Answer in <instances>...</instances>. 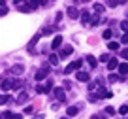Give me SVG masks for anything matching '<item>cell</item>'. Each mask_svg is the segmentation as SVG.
I'll list each match as a JSON object with an SVG mask.
<instances>
[{"label": "cell", "instance_id": "6da1fadb", "mask_svg": "<svg viewBox=\"0 0 128 119\" xmlns=\"http://www.w3.org/2000/svg\"><path fill=\"white\" fill-rule=\"evenodd\" d=\"M81 64H83V61H81V59H79V61H74L72 64H68V66L64 68V74H72L74 70H79Z\"/></svg>", "mask_w": 128, "mask_h": 119}, {"label": "cell", "instance_id": "7a4b0ae2", "mask_svg": "<svg viewBox=\"0 0 128 119\" xmlns=\"http://www.w3.org/2000/svg\"><path fill=\"white\" fill-rule=\"evenodd\" d=\"M47 76H49V70H47V68H42V70H38V72H36L34 79H36V81H42V79H45Z\"/></svg>", "mask_w": 128, "mask_h": 119}, {"label": "cell", "instance_id": "3957f363", "mask_svg": "<svg viewBox=\"0 0 128 119\" xmlns=\"http://www.w3.org/2000/svg\"><path fill=\"white\" fill-rule=\"evenodd\" d=\"M55 96H56V100L64 102V100H66V95H64V87H56V89H55Z\"/></svg>", "mask_w": 128, "mask_h": 119}, {"label": "cell", "instance_id": "277c9868", "mask_svg": "<svg viewBox=\"0 0 128 119\" xmlns=\"http://www.w3.org/2000/svg\"><path fill=\"white\" fill-rule=\"evenodd\" d=\"M72 53H74V47H72V45H64V47L60 49V57H62V59H64V57H70Z\"/></svg>", "mask_w": 128, "mask_h": 119}, {"label": "cell", "instance_id": "5b68a950", "mask_svg": "<svg viewBox=\"0 0 128 119\" xmlns=\"http://www.w3.org/2000/svg\"><path fill=\"white\" fill-rule=\"evenodd\" d=\"M66 13H68V17H70V19H77V17H79V10H77V8H74V6L66 10Z\"/></svg>", "mask_w": 128, "mask_h": 119}, {"label": "cell", "instance_id": "8992f818", "mask_svg": "<svg viewBox=\"0 0 128 119\" xmlns=\"http://www.w3.org/2000/svg\"><path fill=\"white\" fill-rule=\"evenodd\" d=\"M60 45H62V36H55V38H53V42H51V47H53V49H58Z\"/></svg>", "mask_w": 128, "mask_h": 119}, {"label": "cell", "instance_id": "52a82bcc", "mask_svg": "<svg viewBox=\"0 0 128 119\" xmlns=\"http://www.w3.org/2000/svg\"><path fill=\"white\" fill-rule=\"evenodd\" d=\"M81 23H83V25H88V23H90V13H88L87 10H83V12H81Z\"/></svg>", "mask_w": 128, "mask_h": 119}, {"label": "cell", "instance_id": "ba28073f", "mask_svg": "<svg viewBox=\"0 0 128 119\" xmlns=\"http://www.w3.org/2000/svg\"><path fill=\"white\" fill-rule=\"evenodd\" d=\"M66 113H68L70 117H76V115L79 113V106H70L68 110H66Z\"/></svg>", "mask_w": 128, "mask_h": 119}, {"label": "cell", "instance_id": "9c48e42d", "mask_svg": "<svg viewBox=\"0 0 128 119\" xmlns=\"http://www.w3.org/2000/svg\"><path fill=\"white\" fill-rule=\"evenodd\" d=\"M77 81H88V79H90V76L87 74V72H77Z\"/></svg>", "mask_w": 128, "mask_h": 119}, {"label": "cell", "instance_id": "30bf717a", "mask_svg": "<svg viewBox=\"0 0 128 119\" xmlns=\"http://www.w3.org/2000/svg\"><path fill=\"white\" fill-rule=\"evenodd\" d=\"M98 96H102V98H111L113 93L108 91V89H100V91H98Z\"/></svg>", "mask_w": 128, "mask_h": 119}, {"label": "cell", "instance_id": "8fae6325", "mask_svg": "<svg viewBox=\"0 0 128 119\" xmlns=\"http://www.w3.org/2000/svg\"><path fill=\"white\" fill-rule=\"evenodd\" d=\"M19 10H21L23 13H28V12H32V10H36V8H34L32 4H21V6H19Z\"/></svg>", "mask_w": 128, "mask_h": 119}, {"label": "cell", "instance_id": "7c38bea8", "mask_svg": "<svg viewBox=\"0 0 128 119\" xmlns=\"http://www.w3.org/2000/svg\"><path fill=\"white\" fill-rule=\"evenodd\" d=\"M117 68H119V74H120V76H126V74H128V64H126V63L119 64Z\"/></svg>", "mask_w": 128, "mask_h": 119}, {"label": "cell", "instance_id": "4fadbf2b", "mask_svg": "<svg viewBox=\"0 0 128 119\" xmlns=\"http://www.w3.org/2000/svg\"><path fill=\"white\" fill-rule=\"evenodd\" d=\"M12 72H13V74H23V72H24V66H23V64H15V66L12 68Z\"/></svg>", "mask_w": 128, "mask_h": 119}, {"label": "cell", "instance_id": "5bb4252c", "mask_svg": "<svg viewBox=\"0 0 128 119\" xmlns=\"http://www.w3.org/2000/svg\"><path fill=\"white\" fill-rule=\"evenodd\" d=\"M87 63L90 64V68H96V64H98V61L94 59L92 55H87Z\"/></svg>", "mask_w": 128, "mask_h": 119}, {"label": "cell", "instance_id": "9a60e30c", "mask_svg": "<svg viewBox=\"0 0 128 119\" xmlns=\"http://www.w3.org/2000/svg\"><path fill=\"white\" fill-rule=\"evenodd\" d=\"M26 100H28V95H26V93H21V95L17 96V104H23V102H26Z\"/></svg>", "mask_w": 128, "mask_h": 119}, {"label": "cell", "instance_id": "2e32d148", "mask_svg": "<svg viewBox=\"0 0 128 119\" xmlns=\"http://www.w3.org/2000/svg\"><path fill=\"white\" fill-rule=\"evenodd\" d=\"M117 66H119L117 59H109V61H108V68H109V70H113V68H117Z\"/></svg>", "mask_w": 128, "mask_h": 119}, {"label": "cell", "instance_id": "e0dca14e", "mask_svg": "<svg viewBox=\"0 0 128 119\" xmlns=\"http://www.w3.org/2000/svg\"><path fill=\"white\" fill-rule=\"evenodd\" d=\"M0 87L4 89V91H8V89H12V81H10V79H4V81L0 83Z\"/></svg>", "mask_w": 128, "mask_h": 119}, {"label": "cell", "instance_id": "ac0fdd59", "mask_svg": "<svg viewBox=\"0 0 128 119\" xmlns=\"http://www.w3.org/2000/svg\"><path fill=\"white\" fill-rule=\"evenodd\" d=\"M23 87V81L21 79H15V81H12V89H21Z\"/></svg>", "mask_w": 128, "mask_h": 119}, {"label": "cell", "instance_id": "d6986e66", "mask_svg": "<svg viewBox=\"0 0 128 119\" xmlns=\"http://www.w3.org/2000/svg\"><path fill=\"white\" fill-rule=\"evenodd\" d=\"M108 47L111 49V51H117V49H119V44H117V42H109V44H108Z\"/></svg>", "mask_w": 128, "mask_h": 119}, {"label": "cell", "instance_id": "ffe728a7", "mask_svg": "<svg viewBox=\"0 0 128 119\" xmlns=\"http://www.w3.org/2000/svg\"><path fill=\"white\" fill-rule=\"evenodd\" d=\"M104 10H106V8H104L102 4H94V12H96V13H104Z\"/></svg>", "mask_w": 128, "mask_h": 119}, {"label": "cell", "instance_id": "44dd1931", "mask_svg": "<svg viewBox=\"0 0 128 119\" xmlns=\"http://www.w3.org/2000/svg\"><path fill=\"white\" fill-rule=\"evenodd\" d=\"M8 100H12V98H10L8 95H0V106H2V104H6Z\"/></svg>", "mask_w": 128, "mask_h": 119}, {"label": "cell", "instance_id": "7402d4cb", "mask_svg": "<svg viewBox=\"0 0 128 119\" xmlns=\"http://www.w3.org/2000/svg\"><path fill=\"white\" fill-rule=\"evenodd\" d=\"M49 63L51 64H58V57L56 55H49Z\"/></svg>", "mask_w": 128, "mask_h": 119}, {"label": "cell", "instance_id": "603a6c76", "mask_svg": "<svg viewBox=\"0 0 128 119\" xmlns=\"http://www.w3.org/2000/svg\"><path fill=\"white\" fill-rule=\"evenodd\" d=\"M0 117H2V119H13V113H12V111H4Z\"/></svg>", "mask_w": 128, "mask_h": 119}, {"label": "cell", "instance_id": "cb8c5ba5", "mask_svg": "<svg viewBox=\"0 0 128 119\" xmlns=\"http://www.w3.org/2000/svg\"><path fill=\"white\" fill-rule=\"evenodd\" d=\"M119 113H120V115H126V113H128V106H126V104L119 108Z\"/></svg>", "mask_w": 128, "mask_h": 119}, {"label": "cell", "instance_id": "d4e9b609", "mask_svg": "<svg viewBox=\"0 0 128 119\" xmlns=\"http://www.w3.org/2000/svg\"><path fill=\"white\" fill-rule=\"evenodd\" d=\"M111 34H113V32H111V30L108 28V30H104V34H102V36H104L106 40H109V38H111Z\"/></svg>", "mask_w": 128, "mask_h": 119}, {"label": "cell", "instance_id": "484cf974", "mask_svg": "<svg viewBox=\"0 0 128 119\" xmlns=\"http://www.w3.org/2000/svg\"><path fill=\"white\" fill-rule=\"evenodd\" d=\"M98 21H100V19H98V15H92L90 17V25H98Z\"/></svg>", "mask_w": 128, "mask_h": 119}, {"label": "cell", "instance_id": "4316f807", "mask_svg": "<svg viewBox=\"0 0 128 119\" xmlns=\"http://www.w3.org/2000/svg\"><path fill=\"white\" fill-rule=\"evenodd\" d=\"M120 57H122L124 61H128V49H122V51H120Z\"/></svg>", "mask_w": 128, "mask_h": 119}, {"label": "cell", "instance_id": "83f0119b", "mask_svg": "<svg viewBox=\"0 0 128 119\" xmlns=\"http://www.w3.org/2000/svg\"><path fill=\"white\" fill-rule=\"evenodd\" d=\"M120 42H122V44H128V32H124V34H122V38H120Z\"/></svg>", "mask_w": 128, "mask_h": 119}, {"label": "cell", "instance_id": "f1b7e54d", "mask_svg": "<svg viewBox=\"0 0 128 119\" xmlns=\"http://www.w3.org/2000/svg\"><path fill=\"white\" fill-rule=\"evenodd\" d=\"M106 113H108V115H113V113H115V110H113L111 106H108V108H106Z\"/></svg>", "mask_w": 128, "mask_h": 119}, {"label": "cell", "instance_id": "f546056e", "mask_svg": "<svg viewBox=\"0 0 128 119\" xmlns=\"http://www.w3.org/2000/svg\"><path fill=\"white\" fill-rule=\"evenodd\" d=\"M120 28H122V30H126V32H128V21H122V23H120Z\"/></svg>", "mask_w": 128, "mask_h": 119}, {"label": "cell", "instance_id": "4dcf8cb0", "mask_svg": "<svg viewBox=\"0 0 128 119\" xmlns=\"http://www.w3.org/2000/svg\"><path fill=\"white\" fill-rule=\"evenodd\" d=\"M100 61H102V63H108V61H109V55H108V53H106V55H102Z\"/></svg>", "mask_w": 128, "mask_h": 119}, {"label": "cell", "instance_id": "1f68e13d", "mask_svg": "<svg viewBox=\"0 0 128 119\" xmlns=\"http://www.w3.org/2000/svg\"><path fill=\"white\" fill-rule=\"evenodd\" d=\"M30 4L34 6V8H38V4H42V0H30Z\"/></svg>", "mask_w": 128, "mask_h": 119}, {"label": "cell", "instance_id": "d6a6232c", "mask_svg": "<svg viewBox=\"0 0 128 119\" xmlns=\"http://www.w3.org/2000/svg\"><path fill=\"white\" fill-rule=\"evenodd\" d=\"M6 13H8V8H6V6H2V8H0V15H6Z\"/></svg>", "mask_w": 128, "mask_h": 119}, {"label": "cell", "instance_id": "836d02e7", "mask_svg": "<svg viewBox=\"0 0 128 119\" xmlns=\"http://www.w3.org/2000/svg\"><path fill=\"white\" fill-rule=\"evenodd\" d=\"M108 6H109V8H115V6H117V0H109Z\"/></svg>", "mask_w": 128, "mask_h": 119}, {"label": "cell", "instance_id": "e575fe53", "mask_svg": "<svg viewBox=\"0 0 128 119\" xmlns=\"http://www.w3.org/2000/svg\"><path fill=\"white\" fill-rule=\"evenodd\" d=\"M117 79H119V76H115V74L109 76V81H111V83H113V81H117Z\"/></svg>", "mask_w": 128, "mask_h": 119}, {"label": "cell", "instance_id": "d590c367", "mask_svg": "<svg viewBox=\"0 0 128 119\" xmlns=\"http://www.w3.org/2000/svg\"><path fill=\"white\" fill-rule=\"evenodd\" d=\"M32 111H34V108H32V106H26V108H24V113H32Z\"/></svg>", "mask_w": 128, "mask_h": 119}, {"label": "cell", "instance_id": "8d00e7d4", "mask_svg": "<svg viewBox=\"0 0 128 119\" xmlns=\"http://www.w3.org/2000/svg\"><path fill=\"white\" fill-rule=\"evenodd\" d=\"M88 100H90V102H96V100H98V96H96V95H90V96H88Z\"/></svg>", "mask_w": 128, "mask_h": 119}, {"label": "cell", "instance_id": "74e56055", "mask_svg": "<svg viewBox=\"0 0 128 119\" xmlns=\"http://www.w3.org/2000/svg\"><path fill=\"white\" fill-rule=\"evenodd\" d=\"M128 0H117V4H126Z\"/></svg>", "mask_w": 128, "mask_h": 119}, {"label": "cell", "instance_id": "f35d334b", "mask_svg": "<svg viewBox=\"0 0 128 119\" xmlns=\"http://www.w3.org/2000/svg\"><path fill=\"white\" fill-rule=\"evenodd\" d=\"M23 2H24V0H15V4H17V6H21Z\"/></svg>", "mask_w": 128, "mask_h": 119}, {"label": "cell", "instance_id": "ab89813d", "mask_svg": "<svg viewBox=\"0 0 128 119\" xmlns=\"http://www.w3.org/2000/svg\"><path fill=\"white\" fill-rule=\"evenodd\" d=\"M90 119H100V117H98V115H92V117Z\"/></svg>", "mask_w": 128, "mask_h": 119}, {"label": "cell", "instance_id": "60d3db41", "mask_svg": "<svg viewBox=\"0 0 128 119\" xmlns=\"http://www.w3.org/2000/svg\"><path fill=\"white\" fill-rule=\"evenodd\" d=\"M2 6H4V0H0V8H2Z\"/></svg>", "mask_w": 128, "mask_h": 119}, {"label": "cell", "instance_id": "b9f144b4", "mask_svg": "<svg viewBox=\"0 0 128 119\" xmlns=\"http://www.w3.org/2000/svg\"><path fill=\"white\" fill-rule=\"evenodd\" d=\"M62 119H70V117H62Z\"/></svg>", "mask_w": 128, "mask_h": 119}, {"label": "cell", "instance_id": "7bdbcfd3", "mask_svg": "<svg viewBox=\"0 0 128 119\" xmlns=\"http://www.w3.org/2000/svg\"><path fill=\"white\" fill-rule=\"evenodd\" d=\"M85 2H88V0H85Z\"/></svg>", "mask_w": 128, "mask_h": 119}, {"label": "cell", "instance_id": "ee69618b", "mask_svg": "<svg viewBox=\"0 0 128 119\" xmlns=\"http://www.w3.org/2000/svg\"><path fill=\"white\" fill-rule=\"evenodd\" d=\"M76 2H79V0H76Z\"/></svg>", "mask_w": 128, "mask_h": 119}, {"label": "cell", "instance_id": "f6af8a7d", "mask_svg": "<svg viewBox=\"0 0 128 119\" xmlns=\"http://www.w3.org/2000/svg\"><path fill=\"white\" fill-rule=\"evenodd\" d=\"M0 119H2V117H0Z\"/></svg>", "mask_w": 128, "mask_h": 119}, {"label": "cell", "instance_id": "bcb514c9", "mask_svg": "<svg viewBox=\"0 0 128 119\" xmlns=\"http://www.w3.org/2000/svg\"><path fill=\"white\" fill-rule=\"evenodd\" d=\"M126 119H128V117H126Z\"/></svg>", "mask_w": 128, "mask_h": 119}]
</instances>
